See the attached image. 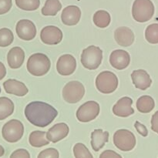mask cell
<instances>
[{
  "label": "cell",
  "instance_id": "cell-1",
  "mask_svg": "<svg viewBox=\"0 0 158 158\" xmlns=\"http://www.w3.org/2000/svg\"><path fill=\"white\" fill-rule=\"evenodd\" d=\"M57 115L56 110L44 102H31L25 108V116L28 121L39 127H47L55 120Z\"/></svg>",
  "mask_w": 158,
  "mask_h": 158
},
{
  "label": "cell",
  "instance_id": "cell-2",
  "mask_svg": "<svg viewBox=\"0 0 158 158\" xmlns=\"http://www.w3.org/2000/svg\"><path fill=\"white\" fill-rule=\"evenodd\" d=\"M51 62L46 55L43 53L32 54L27 61L26 67L29 73L35 77H42L50 69Z\"/></svg>",
  "mask_w": 158,
  "mask_h": 158
},
{
  "label": "cell",
  "instance_id": "cell-3",
  "mask_svg": "<svg viewBox=\"0 0 158 158\" xmlns=\"http://www.w3.org/2000/svg\"><path fill=\"white\" fill-rule=\"evenodd\" d=\"M154 14V5L151 0H135L132 6V15L138 23H146Z\"/></svg>",
  "mask_w": 158,
  "mask_h": 158
},
{
  "label": "cell",
  "instance_id": "cell-4",
  "mask_svg": "<svg viewBox=\"0 0 158 158\" xmlns=\"http://www.w3.org/2000/svg\"><path fill=\"white\" fill-rule=\"evenodd\" d=\"M103 60V51L100 47L89 46L83 49L81 54V63L89 70L97 69Z\"/></svg>",
  "mask_w": 158,
  "mask_h": 158
},
{
  "label": "cell",
  "instance_id": "cell-5",
  "mask_svg": "<svg viewBox=\"0 0 158 158\" xmlns=\"http://www.w3.org/2000/svg\"><path fill=\"white\" fill-rule=\"evenodd\" d=\"M96 86L102 94H112L118 86V78L110 71H103L97 77Z\"/></svg>",
  "mask_w": 158,
  "mask_h": 158
},
{
  "label": "cell",
  "instance_id": "cell-6",
  "mask_svg": "<svg viewBox=\"0 0 158 158\" xmlns=\"http://www.w3.org/2000/svg\"><path fill=\"white\" fill-rule=\"evenodd\" d=\"M24 126L18 120H11L4 124L2 129V134L5 140L9 143H16L23 137Z\"/></svg>",
  "mask_w": 158,
  "mask_h": 158
},
{
  "label": "cell",
  "instance_id": "cell-7",
  "mask_svg": "<svg viewBox=\"0 0 158 158\" xmlns=\"http://www.w3.org/2000/svg\"><path fill=\"white\" fill-rule=\"evenodd\" d=\"M114 143L122 151H131L136 146V137L128 130H118L114 134Z\"/></svg>",
  "mask_w": 158,
  "mask_h": 158
},
{
  "label": "cell",
  "instance_id": "cell-8",
  "mask_svg": "<svg viewBox=\"0 0 158 158\" xmlns=\"http://www.w3.org/2000/svg\"><path fill=\"white\" fill-rule=\"evenodd\" d=\"M85 94L84 86L79 81H70L63 89V97L69 103H77Z\"/></svg>",
  "mask_w": 158,
  "mask_h": 158
},
{
  "label": "cell",
  "instance_id": "cell-9",
  "mask_svg": "<svg viewBox=\"0 0 158 158\" xmlns=\"http://www.w3.org/2000/svg\"><path fill=\"white\" fill-rule=\"evenodd\" d=\"M100 105L96 101H88L83 103L77 111V120L82 123H87L95 120L100 114Z\"/></svg>",
  "mask_w": 158,
  "mask_h": 158
},
{
  "label": "cell",
  "instance_id": "cell-10",
  "mask_svg": "<svg viewBox=\"0 0 158 158\" xmlns=\"http://www.w3.org/2000/svg\"><path fill=\"white\" fill-rule=\"evenodd\" d=\"M15 31L19 38L25 41H30L36 35V27L29 19L19 20L15 26Z\"/></svg>",
  "mask_w": 158,
  "mask_h": 158
},
{
  "label": "cell",
  "instance_id": "cell-11",
  "mask_svg": "<svg viewBox=\"0 0 158 158\" xmlns=\"http://www.w3.org/2000/svg\"><path fill=\"white\" fill-rule=\"evenodd\" d=\"M40 39L45 44H59L63 40V32L56 26H47L41 30Z\"/></svg>",
  "mask_w": 158,
  "mask_h": 158
},
{
  "label": "cell",
  "instance_id": "cell-12",
  "mask_svg": "<svg viewBox=\"0 0 158 158\" xmlns=\"http://www.w3.org/2000/svg\"><path fill=\"white\" fill-rule=\"evenodd\" d=\"M77 68V60L70 54H64L58 59L56 63L57 72L62 76H69Z\"/></svg>",
  "mask_w": 158,
  "mask_h": 158
},
{
  "label": "cell",
  "instance_id": "cell-13",
  "mask_svg": "<svg viewBox=\"0 0 158 158\" xmlns=\"http://www.w3.org/2000/svg\"><path fill=\"white\" fill-rule=\"evenodd\" d=\"M111 66L118 70H122L127 67L131 63V56L128 52L123 49H116L110 56Z\"/></svg>",
  "mask_w": 158,
  "mask_h": 158
},
{
  "label": "cell",
  "instance_id": "cell-14",
  "mask_svg": "<svg viewBox=\"0 0 158 158\" xmlns=\"http://www.w3.org/2000/svg\"><path fill=\"white\" fill-rule=\"evenodd\" d=\"M69 132V128L66 123H56L52 127L49 128L46 133V137L49 141L52 143H57L60 140H63L67 137Z\"/></svg>",
  "mask_w": 158,
  "mask_h": 158
},
{
  "label": "cell",
  "instance_id": "cell-15",
  "mask_svg": "<svg viewBox=\"0 0 158 158\" xmlns=\"http://www.w3.org/2000/svg\"><path fill=\"white\" fill-rule=\"evenodd\" d=\"M81 17V10L77 6H66L61 14V19L66 26H76Z\"/></svg>",
  "mask_w": 158,
  "mask_h": 158
},
{
  "label": "cell",
  "instance_id": "cell-16",
  "mask_svg": "<svg viewBox=\"0 0 158 158\" xmlns=\"http://www.w3.org/2000/svg\"><path fill=\"white\" fill-rule=\"evenodd\" d=\"M133 100L128 97H122L113 107L114 115L120 117H127L134 114V110L131 107Z\"/></svg>",
  "mask_w": 158,
  "mask_h": 158
},
{
  "label": "cell",
  "instance_id": "cell-17",
  "mask_svg": "<svg viewBox=\"0 0 158 158\" xmlns=\"http://www.w3.org/2000/svg\"><path fill=\"white\" fill-rule=\"evenodd\" d=\"M131 79L135 87L141 90H146L152 83L151 77L144 69H137L133 71L131 73Z\"/></svg>",
  "mask_w": 158,
  "mask_h": 158
},
{
  "label": "cell",
  "instance_id": "cell-18",
  "mask_svg": "<svg viewBox=\"0 0 158 158\" xmlns=\"http://www.w3.org/2000/svg\"><path fill=\"white\" fill-rule=\"evenodd\" d=\"M114 38L117 44L123 47L131 46L134 42V34L130 28L121 26L114 32Z\"/></svg>",
  "mask_w": 158,
  "mask_h": 158
},
{
  "label": "cell",
  "instance_id": "cell-19",
  "mask_svg": "<svg viewBox=\"0 0 158 158\" xmlns=\"http://www.w3.org/2000/svg\"><path fill=\"white\" fill-rule=\"evenodd\" d=\"M3 87L7 94H13L17 97H24L29 92L25 83L14 79H9L5 81L3 83Z\"/></svg>",
  "mask_w": 158,
  "mask_h": 158
},
{
  "label": "cell",
  "instance_id": "cell-20",
  "mask_svg": "<svg viewBox=\"0 0 158 158\" xmlns=\"http://www.w3.org/2000/svg\"><path fill=\"white\" fill-rule=\"evenodd\" d=\"M25 60V52L22 48L15 46L7 54V62L12 69H19L23 66Z\"/></svg>",
  "mask_w": 158,
  "mask_h": 158
},
{
  "label": "cell",
  "instance_id": "cell-21",
  "mask_svg": "<svg viewBox=\"0 0 158 158\" xmlns=\"http://www.w3.org/2000/svg\"><path fill=\"white\" fill-rule=\"evenodd\" d=\"M109 141V133L101 129L94 130L91 134V146L96 152L101 150Z\"/></svg>",
  "mask_w": 158,
  "mask_h": 158
},
{
  "label": "cell",
  "instance_id": "cell-22",
  "mask_svg": "<svg viewBox=\"0 0 158 158\" xmlns=\"http://www.w3.org/2000/svg\"><path fill=\"white\" fill-rule=\"evenodd\" d=\"M136 106L139 112L143 113V114H148L154 110L155 106V102L151 96L144 95L140 97L137 100Z\"/></svg>",
  "mask_w": 158,
  "mask_h": 158
},
{
  "label": "cell",
  "instance_id": "cell-23",
  "mask_svg": "<svg viewBox=\"0 0 158 158\" xmlns=\"http://www.w3.org/2000/svg\"><path fill=\"white\" fill-rule=\"evenodd\" d=\"M46 133L44 131H35L30 134L29 137V143L34 148H42L49 143V141L46 138Z\"/></svg>",
  "mask_w": 158,
  "mask_h": 158
},
{
  "label": "cell",
  "instance_id": "cell-24",
  "mask_svg": "<svg viewBox=\"0 0 158 158\" xmlns=\"http://www.w3.org/2000/svg\"><path fill=\"white\" fill-rule=\"evenodd\" d=\"M14 112V103L8 97H0V120L10 117Z\"/></svg>",
  "mask_w": 158,
  "mask_h": 158
},
{
  "label": "cell",
  "instance_id": "cell-25",
  "mask_svg": "<svg viewBox=\"0 0 158 158\" xmlns=\"http://www.w3.org/2000/svg\"><path fill=\"white\" fill-rule=\"evenodd\" d=\"M62 4L60 0H46L41 12L43 15L54 16L61 10Z\"/></svg>",
  "mask_w": 158,
  "mask_h": 158
},
{
  "label": "cell",
  "instance_id": "cell-26",
  "mask_svg": "<svg viewBox=\"0 0 158 158\" xmlns=\"http://www.w3.org/2000/svg\"><path fill=\"white\" fill-rule=\"evenodd\" d=\"M94 23L97 27L106 28L110 25L111 21L110 15L108 12L105 10H99L96 12L94 15Z\"/></svg>",
  "mask_w": 158,
  "mask_h": 158
},
{
  "label": "cell",
  "instance_id": "cell-27",
  "mask_svg": "<svg viewBox=\"0 0 158 158\" xmlns=\"http://www.w3.org/2000/svg\"><path fill=\"white\" fill-rule=\"evenodd\" d=\"M145 38L148 43L151 44L158 43V24L154 23L147 27L145 30Z\"/></svg>",
  "mask_w": 158,
  "mask_h": 158
},
{
  "label": "cell",
  "instance_id": "cell-28",
  "mask_svg": "<svg viewBox=\"0 0 158 158\" xmlns=\"http://www.w3.org/2000/svg\"><path fill=\"white\" fill-rule=\"evenodd\" d=\"M14 40L12 31L8 28L0 29V47H7L10 46Z\"/></svg>",
  "mask_w": 158,
  "mask_h": 158
},
{
  "label": "cell",
  "instance_id": "cell-29",
  "mask_svg": "<svg viewBox=\"0 0 158 158\" xmlns=\"http://www.w3.org/2000/svg\"><path fill=\"white\" fill-rule=\"evenodd\" d=\"M17 7L25 11L36 10L40 5V0H15Z\"/></svg>",
  "mask_w": 158,
  "mask_h": 158
},
{
  "label": "cell",
  "instance_id": "cell-30",
  "mask_svg": "<svg viewBox=\"0 0 158 158\" xmlns=\"http://www.w3.org/2000/svg\"><path fill=\"white\" fill-rule=\"evenodd\" d=\"M73 154L76 158H94L88 148L82 143H76L73 147Z\"/></svg>",
  "mask_w": 158,
  "mask_h": 158
},
{
  "label": "cell",
  "instance_id": "cell-31",
  "mask_svg": "<svg viewBox=\"0 0 158 158\" xmlns=\"http://www.w3.org/2000/svg\"><path fill=\"white\" fill-rule=\"evenodd\" d=\"M59 151L55 148H48L43 150L39 154L37 158H59Z\"/></svg>",
  "mask_w": 158,
  "mask_h": 158
},
{
  "label": "cell",
  "instance_id": "cell-32",
  "mask_svg": "<svg viewBox=\"0 0 158 158\" xmlns=\"http://www.w3.org/2000/svg\"><path fill=\"white\" fill-rule=\"evenodd\" d=\"M12 6V0H0V15L7 13Z\"/></svg>",
  "mask_w": 158,
  "mask_h": 158
},
{
  "label": "cell",
  "instance_id": "cell-33",
  "mask_svg": "<svg viewBox=\"0 0 158 158\" xmlns=\"http://www.w3.org/2000/svg\"><path fill=\"white\" fill-rule=\"evenodd\" d=\"M10 158H30V154L25 149H18L11 154Z\"/></svg>",
  "mask_w": 158,
  "mask_h": 158
},
{
  "label": "cell",
  "instance_id": "cell-34",
  "mask_svg": "<svg viewBox=\"0 0 158 158\" xmlns=\"http://www.w3.org/2000/svg\"><path fill=\"white\" fill-rule=\"evenodd\" d=\"M134 127H135L137 132H138L141 136H143V137H147V136L148 135V129H147V127L143 124L140 123L139 121L135 122Z\"/></svg>",
  "mask_w": 158,
  "mask_h": 158
},
{
  "label": "cell",
  "instance_id": "cell-35",
  "mask_svg": "<svg viewBox=\"0 0 158 158\" xmlns=\"http://www.w3.org/2000/svg\"><path fill=\"white\" fill-rule=\"evenodd\" d=\"M100 158H123L119 154L111 150H106L100 154Z\"/></svg>",
  "mask_w": 158,
  "mask_h": 158
},
{
  "label": "cell",
  "instance_id": "cell-36",
  "mask_svg": "<svg viewBox=\"0 0 158 158\" xmlns=\"http://www.w3.org/2000/svg\"><path fill=\"white\" fill-rule=\"evenodd\" d=\"M151 129L158 134V110L154 113L151 118Z\"/></svg>",
  "mask_w": 158,
  "mask_h": 158
},
{
  "label": "cell",
  "instance_id": "cell-37",
  "mask_svg": "<svg viewBox=\"0 0 158 158\" xmlns=\"http://www.w3.org/2000/svg\"><path fill=\"white\" fill-rule=\"evenodd\" d=\"M6 75V69L5 65L0 62V80H2Z\"/></svg>",
  "mask_w": 158,
  "mask_h": 158
},
{
  "label": "cell",
  "instance_id": "cell-38",
  "mask_svg": "<svg viewBox=\"0 0 158 158\" xmlns=\"http://www.w3.org/2000/svg\"><path fill=\"white\" fill-rule=\"evenodd\" d=\"M4 154H5L4 148H3L2 146H1V145H0V157H2V156L4 155Z\"/></svg>",
  "mask_w": 158,
  "mask_h": 158
},
{
  "label": "cell",
  "instance_id": "cell-39",
  "mask_svg": "<svg viewBox=\"0 0 158 158\" xmlns=\"http://www.w3.org/2000/svg\"><path fill=\"white\" fill-rule=\"evenodd\" d=\"M0 93H1V87H0Z\"/></svg>",
  "mask_w": 158,
  "mask_h": 158
}]
</instances>
